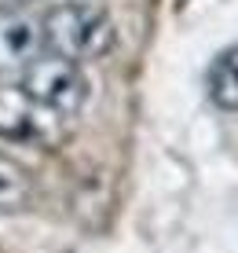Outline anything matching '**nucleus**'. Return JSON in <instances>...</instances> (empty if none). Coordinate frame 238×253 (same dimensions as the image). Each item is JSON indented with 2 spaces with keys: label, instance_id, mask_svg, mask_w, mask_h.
<instances>
[{
  "label": "nucleus",
  "instance_id": "nucleus-5",
  "mask_svg": "<svg viewBox=\"0 0 238 253\" xmlns=\"http://www.w3.org/2000/svg\"><path fill=\"white\" fill-rule=\"evenodd\" d=\"M205 84H209V99L220 110H238V44L224 48L213 59Z\"/></svg>",
  "mask_w": 238,
  "mask_h": 253
},
{
  "label": "nucleus",
  "instance_id": "nucleus-1",
  "mask_svg": "<svg viewBox=\"0 0 238 253\" xmlns=\"http://www.w3.org/2000/svg\"><path fill=\"white\" fill-rule=\"evenodd\" d=\"M44 48L74 63L103 59L114 48V22L95 0H59L40 15Z\"/></svg>",
  "mask_w": 238,
  "mask_h": 253
},
{
  "label": "nucleus",
  "instance_id": "nucleus-3",
  "mask_svg": "<svg viewBox=\"0 0 238 253\" xmlns=\"http://www.w3.org/2000/svg\"><path fill=\"white\" fill-rule=\"evenodd\" d=\"M63 114L37 103L22 84H0V139L7 143H55L63 139Z\"/></svg>",
  "mask_w": 238,
  "mask_h": 253
},
{
  "label": "nucleus",
  "instance_id": "nucleus-4",
  "mask_svg": "<svg viewBox=\"0 0 238 253\" xmlns=\"http://www.w3.org/2000/svg\"><path fill=\"white\" fill-rule=\"evenodd\" d=\"M44 51L40 19L22 7H0V70H22Z\"/></svg>",
  "mask_w": 238,
  "mask_h": 253
},
{
  "label": "nucleus",
  "instance_id": "nucleus-7",
  "mask_svg": "<svg viewBox=\"0 0 238 253\" xmlns=\"http://www.w3.org/2000/svg\"><path fill=\"white\" fill-rule=\"evenodd\" d=\"M26 0H0V7H22Z\"/></svg>",
  "mask_w": 238,
  "mask_h": 253
},
{
  "label": "nucleus",
  "instance_id": "nucleus-6",
  "mask_svg": "<svg viewBox=\"0 0 238 253\" xmlns=\"http://www.w3.org/2000/svg\"><path fill=\"white\" fill-rule=\"evenodd\" d=\"M33 202V176L15 158L0 154V213H22Z\"/></svg>",
  "mask_w": 238,
  "mask_h": 253
},
{
  "label": "nucleus",
  "instance_id": "nucleus-2",
  "mask_svg": "<svg viewBox=\"0 0 238 253\" xmlns=\"http://www.w3.org/2000/svg\"><path fill=\"white\" fill-rule=\"evenodd\" d=\"M22 74V88L33 95L37 103H44L48 110L63 118L81 114V107L88 103V77L81 74V63L66 55H55V51H40L30 66L19 70Z\"/></svg>",
  "mask_w": 238,
  "mask_h": 253
}]
</instances>
